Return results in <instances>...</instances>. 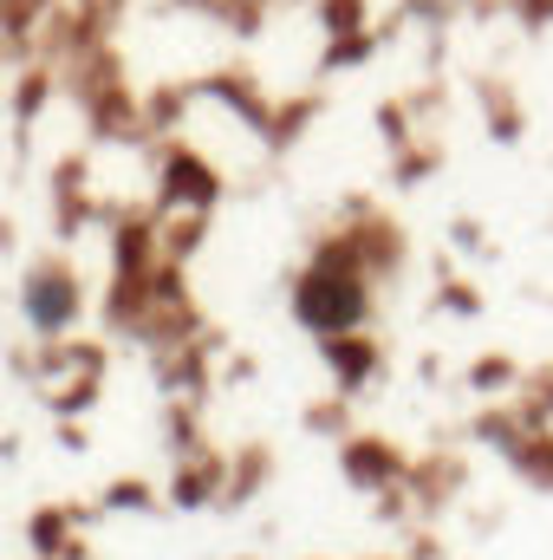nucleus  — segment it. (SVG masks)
<instances>
[]
</instances>
